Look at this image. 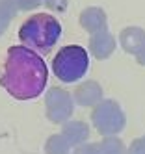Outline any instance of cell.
<instances>
[{"mask_svg": "<svg viewBox=\"0 0 145 154\" xmlns=\"http://www.w3.org/2000/svg\"><path fill=\"white\" fill-rule=\"evenodd\" d=\"M61 136L67 139L71 147H76L84 143L87 137H89V128L87 125H84L82 121H71V123L63 125V130H61Z\"/></svg>", "mask_w": 145, "mask_h": 154, "instance_id": "8992f818", "label": "cell"}, {"mask_svg": "<svg viewBox=\"0 0 145 154\" xmlns=\"http://www.w3.org/2000/svg\"><path fill=\"white\" fill-rule=\"evenodd\" d=\"M13 9H32L41 4V0H6Z\"/></svg>", "mask_w": 145, "mask_h": 154, "instance_id": "4fadbf2b", "label": "cell"}, {"mask_svg": "<svg viewBox=\"0 0 145 154\" xmlns=\"http://www.w3.org/2000/svg\"><path fill=\"white\" fill-rule=\"evenodd\" d=\"M73 154H100V149H99V145L91 143V145H82V147H78Z\"/></svg>", "mask_w": 145, "mask_h": 154, "instance_id": "5bb4252c", "label": "cell"}, {"mask_svg": "<svg viewBox=\"0 0 145 154\" xmlns=\"http://www.w3.org/2000/svg\"><path fill=\"white\" fill-rule=\"evenodd\" d=\"M87 67H89L87 50L82 48L80 45L63 47L52 60L54 74L65 84L80 80L82 76L87 72Z\"/></svg>", "mask_w": 145, "mask_h": 154, "instance_id": "3957f363", "label": "cell"}, {"mask_svg": "<svg viewBox=\"0 0 145 154\" xmlns=\"http://www.w3.org/2000/svg\"><path fill=\"white\" fill-rule=\"evenodd\" d=\"M100 87L95 84V82H87V84H82L78 89L74 91V98L78 104L82 106H91L95 102L100 100Z\"/></svg>", "mask_w": 145, "mask_h": 154, "instance_id": "9c48e42d", "label": "cell"}, {"mask_svg": "<svg viewBox=\"0 0 145 154\" xmlns=\"http://www.w3.org/2000/svg\"><path fill=\"white\" fill-rule=\"evenodd\" d=\"M73 113V97L63 89H54L47 95V115L52 123H63Z\"/></svg>", "mask_w": 145, "mask_h": 154, "instance_id": "5b68a950", "label": "cell"}, {"mask_svg": "<svg viewBox=\"0 0 145 154\" xmlns=\"http://www.w3.org/2000/svg\"><path fill=\"white\" fill-rule=\"evenodd\" d=\"M99 149H100V154H127L123 141L117 139V137H114V136L104 137L102 143L99 145Z\"/></svg>", "mask_w": 145, "mask_h": 154, "instance_id": "8fae6325", "label": "cell"}, {"mask_svg": "<svg viewBox=\"0 0 145 154\" xmlns=\"http://www.w3.org/2000/svg\"><path fill=\"white\" fill-rule=\"evenodd\" d=\"M61 35V24L58 19L47 15V13H37L32 15L28 20L19 30V39L26 45V48H36L43 54H47Z\"/></svg>", "mask_w": 145, "mask_h": 154, "instance_id": "7a4b0ae2", "label": "cell"}, {"mask_svg": "<svg viewBox=\"0 0 145 154\" xmlns=\"http://www.w3.org/2000/svg\"><path fill=\"white\" fill-rule=\"evenodd\" d=\"M71 145L67 143L63 136H50L47 145H45V152L47 154H69Z\"/></svg>", "mask_w": 145, "mask_h": 154, "instance_id": "30bf717a", "label": "cell"}, {"mask_svg": "<svg viewBox=\"0 0 145 154\" xmlns=\"http://www.w3.org/2000/svg\"><path fill=\"white\" fill-rule=\"evenodd\" d=\"M80 23L82 26L91 32V34H99V32H104L106 30V17L100 9H86L80 17Z\"/></svg>", "mask_w": 145, "mask_h": 154, "instance_id": "ba28073f", "label": "cell"}, {"mask_svg": "<svg viewBox=\"0 0 145 154\" xmlns=\"http://www.w3.org/2000/svg\"><path fill=\"white\" fill-rule=\"evenodd\" d=\"M114 47H115V41L106 30L99 32V34H93V37H91V52L97 58H100V60L108 58L112 54V50H114Z\"/></svg>", "mask_w": 145, "mask_h": 154, "instance_id": "52a82bcc", "label": "cell"}, {"mask_svg": "<svg viewBox=\"0 0 145 154\" xmlns=\"http://www.w3.org/2000/svg\"><path fill=\"white\" fill-rule=\"evenodd\" d=\"M93 125L102 136H115L125 126V115L114 100H102L93 109Z\"/></svg>", "mask_w": 145, "mask_h": 154, "instance_id": "277c9868", "label": "cell"}, {"mask_svg": "<svg viewBox=\"0 0 145 154\" xmlns=\"http://www.w3.org/2000/svg\"><path fill=\"white\" fill-rule=\"evenodd\" d=\"M13 13H15V9L11 8L6 0H2V2H0V34L6 30V26H8V23H9V19H11Z\"/></svg>", "mask_w": 145, "mask_h": 154, "instance_id": "7c38bea8", "label": "cell"}, {"mask_svg": "<svg viewBox=\"0 0 145 154\" xmlns=\"http://www.w3.org/2000/svg\"><path fill=\"white\" fill-rule=\"evenodd\" d=\"M49 71L43 58L26 47H11L2 74V87L19 100H30L43 93Z\"/></svg>", "mask_w": 145, "mask_h": 154, "instance_id": "6da1fadb", "label": "cell"}, {"mask_svg": "<svg viewBox=\"0 0 145 154\" xmlns=\"http://www.w3.org/2000/svg\"><path fill=\"white\" fill-rule=\"evenodd\" d=\"M130 154H145V137L132 143L130 145Z\"/></svg>", "mask_w": 145, "mask_h": 154, "instance_id": "9a60e30c", "label": "cell"}]
</instances>
